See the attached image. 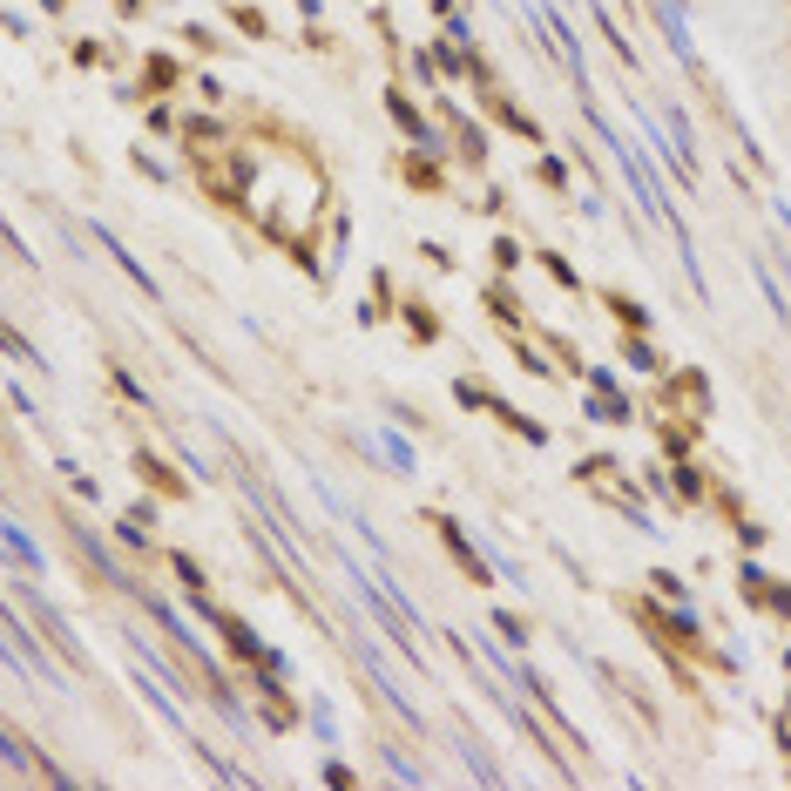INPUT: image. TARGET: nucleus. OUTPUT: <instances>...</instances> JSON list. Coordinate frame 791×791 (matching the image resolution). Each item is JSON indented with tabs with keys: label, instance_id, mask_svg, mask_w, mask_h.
<instances>
[{
	"label": "nucleus",
	"instance_id": "f257e3e1",
	"mask_svg": "<svg viewBox=\"0 0 791 791\" xmlns=\"http://www.w3.org/2000/svg\"><path fill=\"white\" fill-rule=\"evenodd\" d=\"M596 129L609 136V149H616V163H622V176L637 183V196H643V210H650L656 223H669V204H663V183L650 176V163H643V156H637V142H622V136L609 129V115H596Z\"/></svg>",
	"mask_w": 791,
	"mask_h": 791
}]
</instances>
